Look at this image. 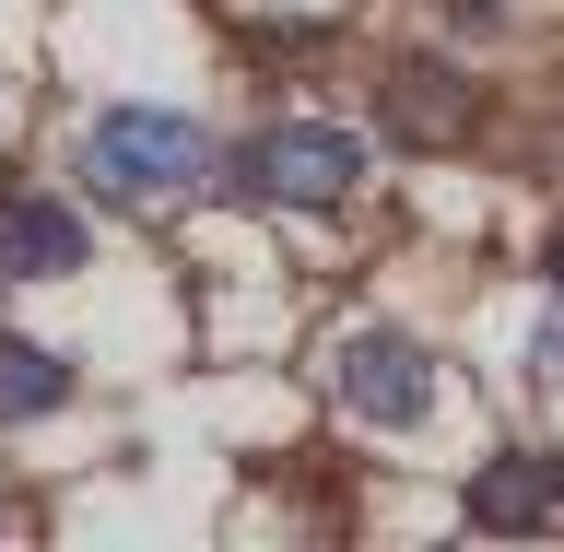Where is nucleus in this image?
<instances>
[{"label":"nucleus","mask_w":564,"mask_h":552,"mask_svg":"<svg viewBox=\"0 0 564 552\" xmlns=\"http://www.w3.org/2000/svg\"><path fill=\"white\" fill-rule=\"evenodd\" d=\"M83 271V224L47 188H0V282H59Z\"/></svg>","instance_id":"nucleus-5"},{"label":"nucleus","mask_w":564,"mask_h":552,"mask_svg":"<svg viewBox=\"0 0 564 552\" xmlns=\"http://www.w3.org/2000/svg\"><path fill=\"white\" fill-rule=\"evenodd\" d=\"M470 529H564V458L553 447H506L470 470Z\"/></svg>","instance_id":"nucleus-4"},{"label":"nucleus","mask_w":564,"mask_h":552,"mask_svg":"<svg viewBox=\"0 0 564 552\" xmlns=\"http://www.w3.org/2000/svg\"><path fill=\"white\" fill-rule=\"evenodd\" d=\"M70 400V365L47 342H0V423H35V412H59Z\"/></svg>","instance_id":"nucleus-7"},{"label":"nucleus","mask_w":564,"mask_h":552,"mask_svg":"<svg viewBox=\"0 0 564 552\" xmlns=\"http://www.w3.org/2000/svg\"><path fill=\"white\" fill-rule=\"evenodd\" d=\"M83 176H95V201H118V212H176L212 176V141H200V118H176V106H106L95 141H83Z\"/></svg>","instance_id":"nucleus-1"},{"label":"nucleus","mask_w":564,"mask_h":552,"mask_svg":"<svg viewBox=\"0 0 564 552\" xmlns=\"http://www.w3.org/2000/svg\"><path fill=\"white\" fill-rule=\"evenodd\" d=\"M470 106H482V95H470L447 59L388 71V130H400V141H458V130H470Z\"/></svg>","instance_id":"nucleus-6"},{"label":"nucleus","mask_w":564,"mask_h":552,"mask_svg":"<svg viewBox=\"0 0 564 552\" xmlns=\"http://www.w3.org/2000/svg\"><path fill=\"white\" fill-rule=\"evenodd\" d=\"M236 176L259 188V201H282V212H341L352 176H365V141L329 130V118H282V130H259L236 153Z\"/></svg>","instance_id":"nucleus-2"},{"label":"nucleus","mask_w":564,"mask_h":552,"mask_svg":"<svg viewBox=\"0 0 564 552\" xmlns=\"http://www.w3.org/2000/svg\"><path fill=\"white\" fill-rule=\"evenodd\" d=\"M553 282H564V236H553Z\"/></svg>","instance_id":"nucleus-8"},{"label":"nucleus","mask_w":564,"mask_h":552,"mask_svg":"<svg viewBox=\"0 0 564 552\" xmlns=\"http://www.w3.org/2000/svg\"><path fill=\"white\" fill-rule=\"evenodd\" d=\"M329 388H341V412L352 423H423L435 412V353L412 342V329H352L341 353H329Z\"/></svg>","instance_id":"nucleus-3"}]
</instances>
